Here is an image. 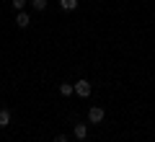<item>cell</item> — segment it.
<instances>
[{
	"label": "cell",
	"mask_w": 155,
	"mask_h": 142,
	"mask_svg": "<svg viewBox=\"0 0 155 142\" xmlns=\"http://www.w3.org/2000/svg\"><path fill=\"white\" fill-rule=\"evenodd\" d=\"M104 109H101V106H91L88 109V121L91 124H101V121H104Z\"/></svg>",
	"instance_id": "1"
},
{
	"label": "cell",
	"mask_w": 155,
	"mask_h": 142,
	"mask_svg": "<svg viewBox=\"0 0 155 142\" xmlns=\"http://www.w3.org/2000/svg\"><path fill=\"white\" fill-rule=\"evenodd\" d=\"M91 91H93V88H91V83H88V80H78V83H75V93L80 96V98H88Z\"/></svg>",
	"instance_id": "2"
},
{
	"label": "cell",
	"mask_w": 155,
	"mask_h": 142,
	"mask_svg": "<svg viewBox=\"0 0 155 142\" xmlns=\"http://www.w3.org/2000/svg\"><path fill=\"white\" fill-rule=\"evenodd\" d=\"M28 23H31L28 13H26V11H18V16H16V26H18V28H28Z\"/></svg>",
	"instance_id": "3"
},
{
	"label": "cell",
	"mask_w": 155,
	"mask_h": 142,
	"mask_svg": "<svg viewBox=\"0 0 155 142\" xmlns=\"http://www.w3.org/2000/svg\"><path fill=\"white\" fill-rule=\"evenodd\" d=\"M72 134H75V140H85V137H88V127L85 124H75L72 127Z\"/></svg>",
	"instance_id": "4"
},
{
	"label": "cell",
	"mask_w": 155,
	"mask_h": 142,
	"mask_svg": "<svg viewBox=\"0 0 155 142\" xmlns=\"http://www.w3.org/2000/svg\"><path fill=\"white\" fill-rule=\"evenodd\" d=\"M11 119H13L11 111H8V109H0V129H5V127L11 124Z\"/></svg>",
	"instance_id": "5"
},
{
	"label": "cell",
	"mask_w": 155,
	"mask_h": 142,
	"mask_svg": "<svg viewBox=\"0 0 155 142\" xmlns=\"http://www.w3.org/2000/svg\"><path fill=\"white\" fill-rule=\"evenodd\" d=\"M60 8L70 13V11H75V8H78V0H60Z\"/></svg>",
	"instance_id": "6"
},
{
	"label": "cell",
	"mask_w": 155,
	"mask_h": 142,
	"mask_svg": "<svg viewBox=\"0 0 155 142\" xmlns=\"http://www.w3.org/2000/svg\"><path fill=\"white\" fill-rule=\"evenodd\" d=\"M60 93H62V96H72V93H75V85H70V83H62V85H60Z\"/></svg>",
	"instance_id": "7"
},
{
	"label": "cell",
	"mask_w": 155,
	"mask_h": 142,
	"mask_svg": "<svg viewBox=\"0 0 155 142\" xmlns=\"http://www.w3.org/2000/svg\"><path fill=\"white\" fill-rule=\"evenodd\" d=\"M34 11H47V0H31Z\"/></svg>",
	"instance_id": "8"
},
{
	"label": "cell",
	"mask_w": 155,
	"mask_h": 142,
	"mask_svg": "<svg viewBox=\"0 0 155 142\" xmlns=\"http://www.w3.org/2000/svg\"><path fill=\"white\" fill-rule=\"evenodd\" d=\"M13 8H16V11H23V8H26V0H13Z\"/></svg>",
	"instance_id": "9"
},
{
	"label": "cell",
	"mask_w": 155,
	"mask_h": 142,
	"mask_svg": "<svg viewBox=\"0 0 155 142\" xmlns=\"http://www.w3.org/2000/svg\"><path fill=\"white\" fill-rule=\"evenodd\" d=\"M52 142H67V137H65V134H57V137H54Z\"/></svg>",
	"instance_id": "10"
}]
</instances>
